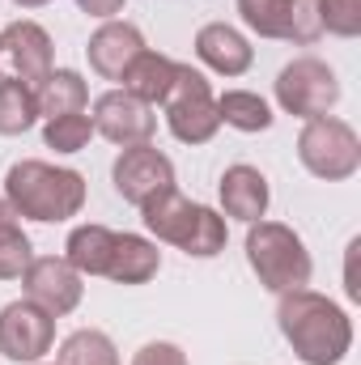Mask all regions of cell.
Returning a JSON list of instances; mask_svg holds the SVG:
<instances>
[{"instance_id": "obj_21", "label": "cell", "mask_w": 361, "mask_h": 365, "mask_svg": "<svg viewBox=\"0 0 361 365\" xmlns=\"http://www.w3.org/2000/svg\"><path fill=\"white\" fill-rule=\"evenodd\" d=\"M217 115H221V123H225V128L247 132V136L268 132L272 123H276L272 106L260 98V93H251V90H225L221 98H217Z\"/></svg>"}, {"instance_id": "obj_13", "label": "cell", "mask_w": 361, "mask_h": 365, "mask_svg": "<svg viewBox=\"0 0 361 365\" xmlns=\"http://www.w3.org/2000/svg\"><path fill=\"white\" fill-rule=\"evenodd\" d=\"M217 195H221V212L230 221H243V225H255L268 217L272 204V187L264 179V170L238 162V166H225V175L217 182Z\"/></svg>"}, {"instance_id": "obj_6", "label": "cell", "mask_w": 361, "mask_h": 365, "mask_svg": "<svg viewBox=\"0 0 361 365\" xmlns=\"http://www.w3.org/2000/svg\"><path fill=\"white\" fill-rule=\"evenodd\" d=\"M340 102V77L319 56H298L276 73V106L298 119L332 115Z\"/></svg>"}, {"instance_id": "obj_26", "label": "cell", "mask_w": 361, "mask_h": 365, "mask_svg": "<svg viewBox=\"0 0 361 365\" xmlns=\"http://www.w3.org/2000/svg\"><path fill=\"white\" fill-rule=\"evenodd\" d=\"M34 259V247L30 238L21 234V225H0V280H21V272L30 268Z\"/></svg>"}, {"instance_id": "obj_31", "label": "cell", "mask_w": 361, "mask_h": 365, "mask_svg": "<svg viewBox=\"0 0 361 365\" xmlns=\"http://www.w3.org/2000/svg\"><path fill=\"white\" fill-rule=\"evenodd\" d=\"M17 9H43V4H51V0H13Z\"/></svg>"}, {"instance_id": "obj_12", "label": "cell", "mask_w": 361, "mask_h": 365, "mask_svg": "<svg viewBox=\"0 0 361 365\" xmlns=\"http://www.w3.org/2000/svg\"><path fill=\"white\" fill-rule=\"evenodd\" d=\"M111 182L128 204L141 208L149 195L175 187V162L153 145H128V149H119V158L111 166Z\"/></svg>"}, {"instance_id": "obj_23", "label": "cell", "mask_w": 361, "mask_h": 365, "mask_svg": "<svg viewBox=\"0 0 361 365\" xmlns=\"http://www.w3.org/2000/svg\"><path fill=\"white\" fill-rule=\"evenodd\" d=\"M56 365H119V349L106 331L81 327L60 344V361Z\"/></svg>"}, {"instance_id": "obj_27", "label": "cell", "mask_w": 361, "mask_h": 365, "mask_svg": "<svg viewBox=\"0 0 361 365\" xmlns=\"http://www.w3.org/2000/svg\"><path fill=\"white\" fill-rule=\"evenodd\" d=\"M319 21H323V34L357 38L361 34V0H319Z\"/></svg>"}, {"instance_id": "obj_22", "label": "cell", "mask_w": 361, "mask_h": 365, "mask_svg": "<svg viewBox=\"0 0 361 365\" xmlns=\"http://www.w3.org/2000/svg\"><path fill=\"white\" fill-rule=\"evenodd\" d=\"M39 123V102L26 81L0 77V136H21Z\"/></svg>"}, {"instance_id": "obj_29", "label": "cell", "mask_w": 361, "mask_h": 365, "mask_svg": "<svg viewBox=\"0 0 361 365\" xmlns=\"http://www.w3.org/2000/svg\"><path fill=\"white\" fill-rule=\"evenodd\" d=\"M123 4H128V0H77V9L90 13V17H98V21H111L115 13H123Z\"/></svg>"}, {"instance_id": "obj_11", "label": "cell", "mask_w": 361, "mask_h": 365, "mask_svg": "<svg viewBox=\"0 0 361 365\" xmlns=\"http://www.w3.org/2000/svg\"><path fill=\"white\" fill-rule=\"evenodd\" d=\"M0 68H4V77L26 81L30 90L43 86V77L56 68V60H51V34L39 21H30V17L9 21L0 30Z\"/></svg>"}, {"instance_id": "obj_1", "label": "cell", "mask_w": 361, "mask_h": 365, "mask_svg": "<svg viewBox=\"0 0 361 365\" xmlns=\"http://www.w3.org/2000/svg\"><path fill=\"white\" fill-rule=\"evenodd\" d=\"M276 327L293 349V357L306 365H340L353 349V319L315 289L280 293Z\"/></svg>"}, {"instance_id": "obj_19", "label": "cell", "mask_w": 361, "mask_h": 365, "mask_svg": "<svg viewBox=\"0 0 361 365\" xmlns=\"http://www.w3.org/2000/svg\"><path fill=\"white\" fill-rule=\"evenodd\" d=\"M34 102H39V119L77 115L90 106V86L77 68H51L43 77V86H34Z\"/></svg>"}, {"instance_id": "obj_2", "label": "cell", "mask_w": 361, "mask_h": 365, "mask_svg": "<svg viewBox=\"0 0 361 365\" xmlns=\"http://www.w3.org/2000/svg\"><path fill=\"white\" fill-rule=\"evenodd\" d=\"M4 200L13 204L17 217L56 225V221H68V217H77L86 208V179L77 170H68V166H51V162L26 158V162L9 166Z\"/></svg>"}, {"instance_id": "obj_16", "label": "cell", "mask_w": 361, "mask_h": 365, "mask_svg": "<svg viewBox=\"0 0 361 365\" xmlns=\"http://www.w3.org/2000/svg\"><path fill=\"white\" fill-rule=\"evenodd\" d=\"M195 212H200V204H191L179 187H166V191H158V195H149V200L141 204L145 230H149L158 242H171V247H183V242H187V230H191Z\"/></svg>"}, {"instance_id": "obj_24", "label": "cell", "mask_w": 361, "mask_h": 365, "mask_svg": "<svg viewBox=\"0 0 361 365\" xmlns=\"http://www.w3.org/2000/svg\"><path fill=\"white\" fill-rule=\"evenodd\" d=\"M225 238H230L225 217H221L217 208L200 204V212H195V221H191V230H187V242H183L179 251L191 255V259H213V255L225 251Z\"/></svg>"}, {"instance_id": "obj_5", "label": "cell", "mask_w": 361, "mask_h": 365, "mask_svg": "<svg viewBox=\"0 0 361 365\" xmlns=\"http://www.w3.org/2000/svg\"><path fill=\"white\" fill-rule=\"evenodd\" d=\"M166 110V128L179 145H208L221 128V115H217V98H213V86L200 68L191 64H179L175 73V86L162 102Z\"/></svg>"}, {"instance_id": "obj_30", "label": "cell", "mask_w": 361, "mask_h": 365, "mask_svg": "<svg viewBox=\"0 0 361 365\" xmlns=\"http://www.w3.org/2000/svg\"><path fill=\"white\" fill-rule=\"evenodd\" d=\"M13 221H17V212H13V204L0 195V225H13Z\"/></svg>"}, {"instance_id": "obj_15", "label": "cell", "mask_w": 361, "mask_h": 365, "mask_svg": "<svg viewBox=\"0 0 361 365\" xmlns=\"http://www.w3.org/2000/svg\"><path fill=\"white\" fill-rule=\"evenodd\" d=\"M145 51V34L132 26V21H102L86 43V56H90V68L102 81H119L123 68Z\"/></svg>"}, {"instance_id": "obj_9", "label": "cell", "mask_w": 361, "mask_h": 365, "mask_svg": "<svg viewBox=\"0 0 361 365\" xmlns=\"http://www.w3.org/2000/svg\"><path fill=\"white\" fill-rule=\"evenodd\" d=\"M21 289L34 306H43L51 319H64L81 306L86 297V276L77 272L68 259L60 255H34L30 268L21 272Z\"/></svg>"}, {"instance_id": "obj_18", "label": "cell", "mask_w": 361, "mask_h": 365, "mask_svg": "<svg viewBox=\"0 0 361 365\" xmlns=\"http://www.w3.org/2000/svg\"><path fill=\"white\" fill-rule=\"evenodd\" d=\"M162 268V251L158 242L141 238V234H115V251H111V264H106V280L115 284H145L153 280Z\"/></svg>"}, {"instance_id": "obj_25", "label": "cell", "mask_w": 361, "mask_h": 365, "mask_svg": "<svg viewBox=\"0 0 361 365\" xmlns=\"http://www.w3.org/2000/svg\"><path fill=\"white\" fill-rule=\"evenodd\" d=\"M90 140H93V123H90L86 110H77V115H56V119L43 123V145L56 149V153H81Z\"/></svg>"}, {"instance_id": "obj_28", "label": "cell", "mask_w": 361, "mask_h": 365, "mask_svg": "<svg viewBox=\"0 0 361 365\" xmlns=\"http://www.w3.org/2000/svg\"><path fill=\"white\" fill-rule=\"evenodd\" d=\"M132 365H187V353H183L179 344H171V340H149L132 357Z\"/></svg>"}, {"instance_id": "obj_10", "label": "cell", "mask_w": 361, "mask_h": 365, "mask_svg": "<svg viewBox=\"0 0 361 365\" xmlns=\"http://www.w3.org/2000/svg\"><path fill=\"white\" fill-rule=\"evenodd\" d=\"M93 136H106L111 145L128 149V145H149L158 132V115L153 106H145L141 98H132L128 90H106L93 98Z\"/></svg>"}, {"instance_id": "obj_14", "label": "cell", "mask_w": 361, "mask_h": 365, "mask_svg": "<svg viewBox=\"0 0 361 365\" xmlns=\"http://www.w3.org/2000/svg\"><path fill=\"white\" fill-rule=\"evenodd\" d=\"M195 60L213 68L217 77H243L255 64V47L230 21H208L195 30Z\"/></svg>"}, {"instance_id": "obj_17", "label": "cell", "mask_w": 361, "mask_h": 365, "mask_svg": "<svg viewBox=\"0 0 361 365\" xmlns=\"http://www.w3.org/2000/svg\"><path fill=\"white\" fill-rule=\"evenodd\" d=\"M175 73H179V60H171V56H162V51H141L128 68H123V90L132 93V98H141L145 106H162L166 102V93L175 86Z\"/></svg>"}, {"instance_id": "obj_8", "label": "cell", "mask_w": 361, "mask_h": 365, "mask_svg": "<svg viewBox=\"0 0 361 365\" xmlns=\"http://www.w3.org/2000/svg\"><path fill=\"white\" fill-rule=\"evenodd\" d=\"M56 349V319L30 297L0 310V353L13 365H39Z\"/></svg>"}, {"instance_id": "obj_7", "label": "cell", "mask_w": 361, "mask_h": 365, "mask_svg": "<svg viewBox=\"0 0 361 365\" xmlns=\"http://www.w3.org/2000/svg\"><path fill=\"white\" fill-rule=\"evenodd\" d=\"M238 13L260 38H280L293 47H310L323 38L319 0H238Z\"/></svg>"}, {"instance_id": "obj_20", "label": "cell", "mask_w": 361, "mask_h": 365, "mask_svg": "<svg viewBox=\"0 0 361 365\" xmlns=\"http://www.w3.org/2000/svg\"><path fill=\"white\" fill-rule=\"evenodd\" d=\"M111 251H115V230L106 225H77L64 242V259L81 276H106Z\"/></svg>"}, {"instance_id": "obj_4", "label": "cell", "mask_w": 361, "mask_h": 365, "mask_svg": "<svg viewBox=\"0 0 361 365\" xmlns=\"http://www.w3.org/2000/svg\"><path fill=\"white\" fill-rule=\"evenodd\" d=\"M298 162L323 182H345L361 170V140L357 132L336 119V115H319L306 119L298 132Z\"/></svg>"}, {"instance_id": "obj_32", "label": "cell", "mask_w": 361, "mask_h": 365, "mask_svg": "<svg viewBox=\"0 0 361 365\" xmlns=\"http://www.w3.org/2000/svg\"><path fill=\"white\" fill-rule=\"evenodd\" d=\"M39 365H43V361H39Z\"/></svg>"}, {"instance_id": "obj_3", "label": "cell", "mask_w": 361, "mask_h": 365, "mask_svg": "<svg viewBox=\"0 0 361 365\" xmlns=\"http://www.w3.org/2000/svg\"><path fill=\"white\" fill-rule=\"evenodd\" d=\"M243 251H247L251 272L260 276V284L268 293H276V297L310 284V272H315L310 251H306V242L285 221H255V225H247Z\"/></svg>"}]
</instances>
